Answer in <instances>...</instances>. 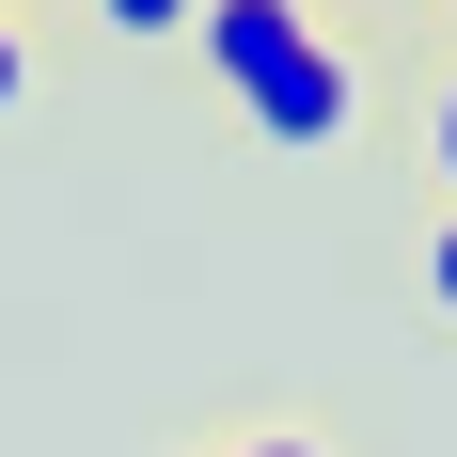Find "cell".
<instances>
[{"label":"cell","instance_id":"5","mask_svg":"<svg viewBox=\"0 0 457 457\" xmlns=\"http://www.w3.org/2000/svg\"><path fill=\"white\" fill-rule=\"evenodd\" d=\"M16 95H32V47H16V16H0V127H16Z\"/></svg>","mask_w":457,"mask_h":457},{"label":"cell","instance_id":"3","mask_svg":"<svg viewBox=\"0 0 457 457\" xmlns=\"http://www.w3.org/2000/svg\"><path fill=\"white\" fill-rule=\"evenodd\" d=\"M426 174H442V221H457V79L426 95Z\"/></svg>","mask_w":457,"mask_h":457},{"label":"cell","instance_id":"7","mask_svg":"<svg viewBox=\"0 0 457 457\" xmlns=\"http://www.w3.org/2000/svg\"><path fill=\"white\" fill-rule=\"evenodd\" d=\"M442 16H457V0H442Z\"/></svg>","mask_w":457,"mask_h":457},{"label":"cell","instance_id":"2","mask_svg":"<svg viewBox=\"0 0 457 457\" xmlns=\"http://www.w3.org/2000/svg\"><path fill=\"white\" fill-rule=\"evenodd\" d=\"M205 0H95V32H127V47H174Z\"/></svg>","mask_w":457,"mask_h":457},{"label":"cell","instance_id":"1","mask_svg":"<svg viewBox=\"0 0 457 457\" xmlns=\"http://www.w3.org/2000/svg\"><path fill=\"white\" fill-rule=\"evenodd\" d=\"M189 47H205V79L237 95V127L284 142V158H331V142L363 127V63L316 32V0H205Z\"/></svg>","mask_w":457,"mask_h":457},{"label":"cell","instance_id":"4","mask_svg":"<svg viewBox=\"0 0 457 457\" xmlns=\"http://www.w3.org/2000/svg\"><path fill=\"white\" fill-rule=\"evenodd\" d=\"M426 316L457 331V221H426Z\"/></svg>","mask_w":457,"mask_h":457},{"label":"cell","instance_id":"6","mask_svg":"<svg viewBox=\"0 0 457 457\" xmlns=\"http://www.w3.org/2000/svg\"><path fill=\"white\" fill-rule=\"evenodd\" d=\"M221 457H331V442H221Z\"/></svg>","mask_w":457,"mask_h":457}]
</instances>
